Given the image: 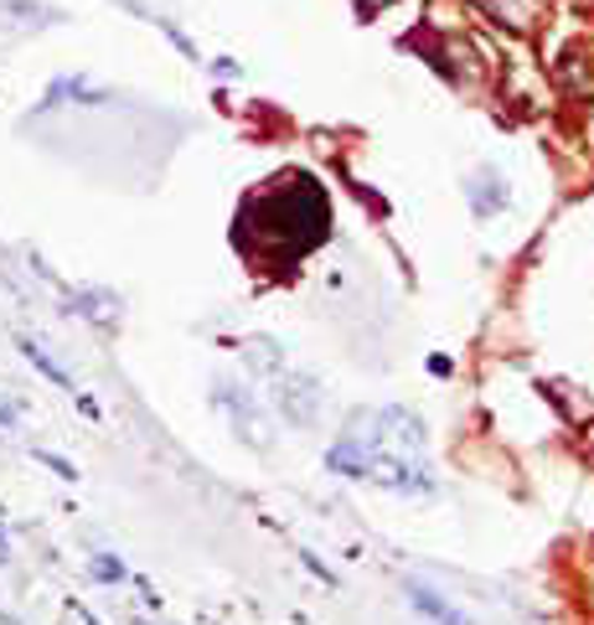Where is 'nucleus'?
Segmentation results:
<instances>
[{
	"label": "nucleus",
	"instance_id": "nucleus-1",
	"mask_svg": "<svg viewBox=\"0 0 594 625\" xmlns=\"http://www.w3.org/2000/svg\"><path fill=\"white\" fill-rule=\"evenodd\" d=\"M403 589H409V600H414V610L424 615V621H435V625H471L456 605H450V600H445V594H435L429 585H419V579H409Z\"/></svg>",
	"mask_w": 594,
	"mask_h": 625
},
{
	"label": "nucleus",
	"instance_id": "nucleus-2",
	"mask_svg": "<svg viewBox=\"0 0 594 625\" xmlns=\"http://www.w3.org/2000/svg\"><path fill=\"white\" fill-rule=\"evenodd\" d=\"M21 352L32 357V362H37V368L47 372V377H52V383H58V388H73V372H68V368H58V362H52V352H47V347H41L37 336H21Z\"/></svg>",
	"mask_w": 594,
	"mask_h": 625
},
{
	"label": "nucleus",
	"instance_id": "nucleus-3",
	"mask_svg": "<svg viewBox=\"0 0 594 625\" xmlns=\"http://www.w3.org/2000/svg\"><path fill=\"white\" fill-rule=\"evenodd\" d=\"M94 579H124V564H119L114 553H99L94 558Z\"/></svg>",
	"mask_w": 594,
	"mask_h": 625
},
{
	"label": "nucleus",
	"instance_id": "nucleus-4",
	"mask_svg": "<svg viewBox=\"0 0 594 625\" xmlns=\"http://www.w3.org/2000/svg\"><path fill=\"white\" fill-rule=\"evenodd\" d=\"M37 460H41V466H52V470H58V476H73V466H68V460H62V455H47V449H41Z\"/></svg>",
	"mask_w": 594,
	"mask_h": 625
},
{
	"label": "nucleus",
	"instance_id": "nucleus-5",
	"mask_svg": "<svg viewBox=\"0 0 594 625\" xmlns=\"http://www.w3.org/2000/svg\"><path fill=\"white\" fill-rule=\"evenodd\" d=\"M68 625H99V621H94L83 605H68Z\"/></svg>",
	"mask_w": 594,
	"mask_h": 625
},
{
	"label": "nucleus",
	"instance_id": "nucleus-6",
	"mask_svg": "<svg viewBox=\"0 0 594 625\" xmlns=\"http://www.w3.org/2000/svg\"><path fill=\"white\" fill-rule=\"evenodd\" d=\"M5 558H11V548H5V538H0V564H5Z\"/></svg>",
	"mask_w": 594,
	"mask_h": 625
}]
</instances>
